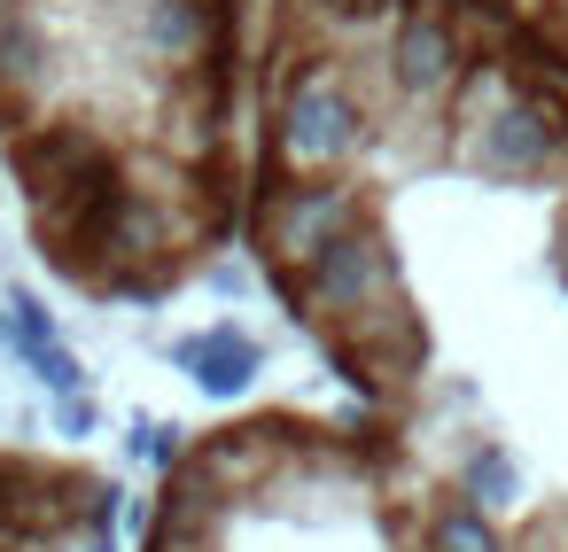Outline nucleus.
<instances>
[{
    "label": "nucleus",
    "instance_id": "f03ea898",
    "mask_svg": "<svg viewBox=\"0 0 568 552\" xmlns=\"http://www.w3.org/2000/svg\"><path fill=\"white\" fill-rule=\"evenodd\" d=\"M257 0H0L17 234L94 311L211 280L250 187Z\"/></svg>",
    "mask_w": 568,
    "mask_h": 552
},
{
    "label": "nucleus",
    "instance_id": "f257e3e1",
    "mask_svg": "<svg viewBox=\"0 0 568 552\" xmlns=\"http://www.w3.org/2000/svg\"><path fill=\"white\" fill-rule=\"evenodd\" d=\"M234 249L452 552H568L560 71L467 0H257Z\"/></svg>",
    "mask_w": 568,
    "mask_h": 552
},
{
    "label": "nucleus",
    "instance_id": "39448f33",
    "mask_svg": "<svg viewBox=\"0 0 568 552\" xmlns=\"http://www.w3.org/2000/svg\"><path fill=\"white\" fill-rule=\"evenodd\" d=\"M483 24H498L514 48H529L545 71L568 79V0H467Z\"/></svg>",
    "mask_w": 568,
    "mask_h": 552
},
{
    "label": "nucleus",
    "instance_id": "7ed1b4c3",
    "mask_svg": "<svg viewBox=\"0 0 568 552\" xmlns=\"http://www.w3.org/2000/svg\"><path fill=\"white\" fill-rule=\"evenodd\" d=\"M133 552H452L420 459L366 405L265 397L164 459Z\"/></svg>",
    "mask_w": 568,
    "mask_h": 552
},
{
    "label": "nucleus",
    "instance_id": "423d86ee",
    "mask_svg": "<svg viewBox=\"0 0 568 552\" xmlns=\"http://www.w3.org/2000/svg\"><path fill=\"white\" fill-rule=\"evenodd\" d=\"M0 218H17V195H9V172H0Z\"/></svg>",
    "mask_w": 568,
    "mask_h": 552
},
{
    "label": "nucleus",
    "instance_id": "20e7f679",
    "mask_svg": "<svg viewBox=\"0 0 568 552\" xmlns=\"http://www.w3.org/2000/svg\"><path fill=\"white\" fill-rule=\"evenodd\" d=\"M118 474L71 451L0 443V552H110Z\"/></svg>",
    "mask_w": 568,
    "mask_h": 552
}]
</instances>
